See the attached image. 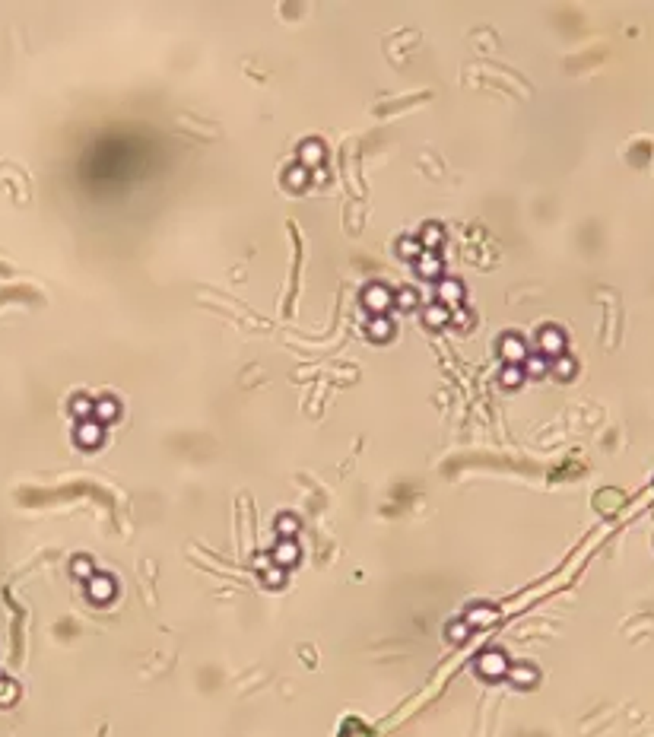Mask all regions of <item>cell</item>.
Wrapping results in <instances>:
<instances>
[{"label":"cell","instance_id":"18","mask_svg":"<svg viewBox=\"0 0 654 737\" xmlns=\"http://www.w3.org/2000/svg\"><path fill=\"white\" fill-rule=\"evenodd\" d=\"M521 369H524V375H534V378H540V375H547V356H540V353H537V356H527Z\"/></svg>","mask_w":654,"mask_h":737},{"label":"cell","instance_id":"25","mask_svg":"<svg viewBox=\"0 0 654 737\" xmlns=\"http://www.w3.org/2000/svg\"><path fill=\"white\" fill-rule=\"evenodd\" d=\"M556 372L563 375V378H569V375H575V363L569 356H559L556 359Z\"/></svg>","mask_w":654,"mask_h":737},{"label":"cell","instance_id":"4","mask_svg":"<svg viewBox=\"0 0 654 737\" xmlns=\"http://www.w3.org/2000/svg\"><path fill=\"white\" fill-rule=\"evenodd\" d=\"M298 556H302V550H298L296 537H280L276 540V547H274V553H270V559H274L280 569H290V566L298 563Z\"/></svg>","mask_w":654,"mask_h":737},{"label":"cell","instance_id":"23","mask_svg":"<svg viewBox=\"0 0 654 737\" xmlns=\"http://www.w3.org/2000/svg\"><path fill=\"white\" fill-rule=\"evenodd\" d=\"M467 636H470V626H467L464 620H455L448 626V639H451V642H464Z\"/></svg>","mask_w":654,"mask_h":737},{"label":"cell","instance_id":"13","mask_svg":"<svg viewBox=\"0 0 654 737\" xmlns=\"http://www.w3.org/2000/svg\"><path fill=\"white\" fill-rule=\"evenodd\" d=\"M391 331H394V328H391V321L384 315H375L372 321H369V337L372 340H388Z\"/></svg>","mask_w":654,"mask_h":737},{"label":"cell","instance_id":"20","mask_svg":"<svg viewBox=\"0 0 654 737\" xmlns=\"http://www.w3.org/2000/svg\"><path fill=\"white\" fill-rule=\"evenodd\" d=\"M461 296V286H457L455 280H445V286L439 290V299H442V306L445 308H455V299Z\"/></svg>","mask_w":654,"mask_h":737},{"label":"cell","instance_id":"24","mask_svg":"<svg viewBox=\"0 0 654 737\" xmlns=\"http://www.w3.org/2000/svg\"><path fill=\"white\" fill-rule=\"evenodd\" d=\"M413 306H416V292L410 290V286H406V290H400L397 292V308H404V312H406V308H413Z\"/></svg>","mask_w":654,"mask_h":737},{"label":"cell","instance_id":"10","mask_svg":"<svg viewBox=\"0 0 654 737\" xmlns=\"http://www.w3.org/2000/svg\"><path fill=\"white\" fill-rule=\"evenodd\" d=\"M508 677H512V683H518V687H534V683H537V671H534L530 664H514V667H508Z\"/></svg>","mask_w":654,"mask_h":737},{"label":"cell","instance_id":"12","mask_svg":"<svg viewBox=\"0 0 654 737\" xmlns=\"http://www.w3.org/2000/svg\"><path fill=\"white\" fill-rule=\"evenodd\" d=\"M340 737H375V731L369 725H362L359 718H347L343 728H340Z\"/></svg>","mask_w":654,"mask_h":737},{"label":"cell","instance_id":"15","mask_svg":"<svg viewBox=\"0 0 654 737\" xmlns=\"http://www.w3.org/2000/svg\"><path fill=\"white\" fill-rule=\"evenodd\" d=\"M448 312H451V308H445L439 302V306H429V308H426V315H422V318H426V324H429V328H442V324H448Z\"/></svg>","mask_w":654,"mask_h":737},{"label":"cell","instance_id":"6","mask_svg":"<svg viewBox=\"0 0 654 737\" xmlns=\"http://www.w3.org/2000/svg\"><path fill=\"white\" fill-rule=\"evenodd\" d=\"M102 439H105V426L96 420H83L80 426H76V442L83 448H99Z\"/></svg>","mask_w":654,"mask_h":737},{"label":"cell","instance_id":"8","mask_svg":"<svg viewBox=\"0 0 654 737\" xmlns=\"http://www.w3.org/2000/svg\"><path fill=\"white\" fill-rule=\"evenodd\" d=\"M118 414H121V407H118L115 398H99L92 404V420L102 423V426H105V423H115Z\"/></svg>","mask_w":654,"mask_h":737},{"label":"cell","instance_id":"3","mask_svg":"<svg viewBox=\"0 0 654 737\" xmlns=\"http://www.w3.org/2000/svg\"><path fill=\"white\" fill-rule=\"evenodd\" d=\"M499 356L505 359L508 365H524V359H527V343H524L521 337H514V334H505L502 343H499Z\"/></svg>","mask_w":654,"mask_h":737},{"label":"cell","instance_id":"2","mask_svg":"<svg viewBox=\"0 0 654 737\" xmlns=\"http://www.w3.org/2000/svg\"><path fill=\"white\" fill-rule=\"evenodd\" d=\"M537 343H540V356L559 359L563 356V350H565V334L549 324V328H543V331L537 334Z\"/></svg>","mask_w":654,"mask_h":737},{"label":"cell","instance_id":"14","mask_svg":"<svg viewBox=\"0 0 654 737\" xmlns=\"http://www.w3.org/2000/svg\"><path fill=\"white\" fill-rule=\"evenodd\" d=\"M298 153H302V169H308V166H318V162H321V143H302V149H298Z\"/></svg>","mask_w":654,"mask_h":737},{"label":"cell","instance_id":"7","mask_svg":"<svg viewBox=\"0 0 654 737\" xmlns=\"http://www.w3.org/2000/svg\"><path fill=\"white\" fill-rule=\"evenodd\" d=\"M86 595L92 597V604H105V601H111V595H115V581L108 579V575H92Z\"/></svg>","mask_w":654,"mask_h":737},{"label":"cell","instance_id":"19","mask_svg":"<svg viewBox=\"0 0 654 737\" xmlns=\"http://www.w3.org/2000/svg\"><path fill=\"white\" fill-rule=\"evenodd\" d=\"M296 531H298L296 515H280V518H276V534H280V537H296Z\"/></svg>","mask_w":654,"mask_h":737},{"label":"cell","instance_id":"5","mask_svg":"<svg viewBox=\"0 0 654 737\" xmlns=\"http://www.w3.org/2000/svg\"><path fill=\"white\" fill-rule=\"evenodd\" d=\"M499 620V610L492 604H473L470 610L464 613V623L470 630H483V626H492Z\"/></svg>","mask_w":654,"mask_h":737},{"label":"cell","instance_id":"16","mask_svg":"<svg viewBox=\"0 0 654 737\" xmlns=\"http://www.w3.org/2000/svg\"><path fill=\"white\" fill-rule=\"evenodd\" d=\"M397 255L400 257H419L422 255V245L416 235H404V239L397 242Z\"/></svg>","mask_w":654,"mask_h":737},{"label":"cell","instance_id":"9","mask_svg":"<svg viewBox=\"0 0 654 737\" xmlns=\"http://www.w3.org/2000/svg\"><path fill=\"white\" fill-rule=\"evenodd\" d=\"M362 299H365V306L372 308L375 315H384V308L391 306V292L384 290V286H378V283H375V286H369V290L362 292Z\"/></svg>","mask_w":654,"mask_h":737},{"label":"cell","instance_id":"21","mask_svg":"<svg viewBox=\"0 0 654 737\" xmlns=\"http://www.w3.org/2000/svg\"><path fill=\"white\" fill-rule=\"evenodd\" d=\"M521 381H524L521 365H505V372H502V385H505V388H518Z\"/></svg>","mask_w":654,"mask_h":737},{"label":"cell","instance_id":"1","mask_svg":"<svg viewBox=\"0 0 654 737\" xmlns=\"http://www.w3.org/2000/svg\"><path fill=\"white\" fill-rule=\"evenodd\" d=\"M477 671H480V677H486V680L505 677V674H508L505 652H499V648H492V652H483L480 658H477Z\"/></svg>","mask_w":654,"mask_h":737},{"label":"cell","instance_id":"22","mask_svg":"<svg viewBox=\"0 0 654 737\" xmlns=\"http://www.w3.org/2000/svg\"><path fill=\"white\" fill-rule=\"evenodd\" d=\"M92 404H96V400H89V398H74L70 410H74L80 420H92Z\"/></svg>","mask_w":654,"mask_h":737},{"label":"cell","instance_id":"11","mask_svg":"<svg viewBox=\"0 0 654 737\" xmlns=\"http://www.w3.org/2000/svg\"><path fill=\"white\" fill-rule=\"evenodd\" d=\"M416 267H419L422 277H439L442 274V261L435 257V251H422V255L416 257Z\"/></svg>","mask_w":654,"mask_h":737},{"label":"cell","instance_id":"26","mask_svg":"<svg viewBox=\"0 0 654 737\" xmlns=\"http://www.w3.org/2000/svg\"><path fill=\"white\" fill-rule=\"evenodd\" d=\"M74 575H92V563L86 556H76L74 559Z\"/></svg>","mask_w":654,"mask_h":737},{"label":"cell","instance_id":"17","mask_svg":"<svg viewBox=\"0 0 654 737\" xmlns=\"http://www.w3.org/2000/svg\"><path fill=\"white\" fill-rule=\"evenodd\" d=\"M416 239H419V245H422L426 251H432V248H435V245L442 242V229H439L435 223H429L426 229H422V235H416Z\"/></svg>","mask_w":654,"mask_h":737}]
</instances>
